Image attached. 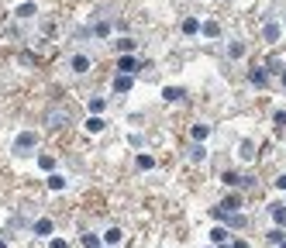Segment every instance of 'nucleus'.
Returning <instances> with one entry per match:
<instances>
[{
    "instance_id": "nucleus-16",
    "label": "nucleus",
    "mask_w": 286,
    "mask_h": 248,
    "mask_svg": "<svg viewBox=\"0 0 286 248\" xmlns=\"http://www.w3.org/2000/svg\"><path fill=\"white\" fill-rule=\"evenodd\" d=\"M228 234H231V228L217 224V228H210V241H214V245H224V241H228Z\"/></svg>"
},
{
    "instance_id": "nucleus-4",
    "label": "nucleus",
    "mask_w": 286,
    "mask_h": 248,
    "mask_svg": "<svg viewBox=\"0 0 286 248\" xmlns=\"http://www.w3.org/2000/svg\"><path fill=\"white\" fill-rule=\"evenodd\" d=\"M221 183H224V186H252V179H248V176H242V172H234V169L221 172Z\"/></svg>"
},
{
    "instance_id": "nucleus-17",
    "label": "nucleus",
    "mask_w": 286,
    "mask_h": 248,
    "mask_svg": "<svg viewBox=\"0 0 286 248\" xmlns=\"http://www.w3.org/2000/svg\"><path fill=\"white\" fill-rule=\"evenodd\" d=\"M200 35H204V38H217V35H221V24H217V21H204V24H200Z\"/></svg>"
},
{
    "instance_id": "nucleus-30",
    "label": "nucleus",
    "mask_w": 286,
    "mask_h": 248,
    "mask_svg": "<svg viewBox=\"0 0 286 248\" xmlns=\"http://www.w3.org/2000/svg\"><path fill=\"white\" fill-rule=\"evenodd\" d=\"M272 121H276L279 128H286V111H276V114H272Z\"/></svg>"
},
{
    "instance_id": "nucleus-29",
    "label": "nucleus",
    "mask_w": 286,
    "mask_h": 248,
    "mask_svg": "<svg viewBox=\"0 0 286 248\" xmlns=\"http://www.w3.org/2000/svg\"><path fill=\"white\" fill-rule=\"evenodd\" d=\"M93 35L97 38H107L111 35V24H93Z\"/></svg>"
},
{
    "instance_id": "nucleus-31",
    "label": "nucleus",
    "mask_w": 286,
    "mask_h": 248,
    "mask_svg": "<svg viewBox=\"0 0 286 248\" xmlns=\"http://www.w3.org/2000/svg\"><path fill=\"white\" fill-rule=\"evenodd\" d=\"M49 248H69V241H66V238H52V241H49Z\"/></svg>"
},
{
    "instance_id": "nucleus-23",
    "label": "nucleus",
    "mask_w": 286,
    "mask_h": 248,
    "mask_svg": "<svg viewBox=\"0 0 286 248\" xmlns=\"http://www.w3.org/2000/svg\"><path fill=\"white\" fill-rule=\"evenodd\" d=\"M200 31V21L197 18H183V35H197Z\"/></svg>"
},
{
    "instance_id": "nucleus-14",
    "label": "nucleus",
    "mask_w": 286,
    "mask_h": 248,
    "mask_svg": "<svg viewBox=\"0 0 286 248\" xmlns=\"http://www.w3.org/2000/svg\"><path fill=\"white\" fill-rule=\"evenodd\" d=\"M190 138H193V141H200V145H204V141H207V138H210V124H193V128H190Z\"/></svg>"
},
{
    "instance_id": "nucleus-37",
    "label": "nucleus",
    "mask_w": 286,
    "mask_h": 248,
    "mask_svg": "<svg viewBox=\"0 0 286 248\" xmlns=\"http://www.w3.org/2000/svg\"><path fill=\"white\" fill-rule=\"evenodd\" d=\"M279 248H286V241H283V245H279Z\"/></svg>"
},
{
    "instance_id": "nucleus-25",
    "label": "nucleus",
    "mask_w": 286,
    "mask_h": 248,
    "mask_svg": "<svg viewBox=\"0 0 286 248\" xmlns=\"http://www.w3.org/2000/svg\"><path fill=\"white\" fill-rule=\"evenodd\" d=\"M38 169H45V172H56V159H52V155H38Z\"/></svg>"
},
{
    "instance_id": "nucleus-15",
    "label": "nucleus",
    "mask_w": 286,
    "mask_h": 248,
    "mask_svg": "<svg viewBox=\"0 0 286 248\" xmlns=\"http://www.w3.org/2000/svg\"><path fill=\"white\" fill-rule=\"evenodd\" d=\"M131 86H134V76H121V73L114 76V93H128Z\"/></svg>"
},
{
    "instance_id": "nucleus-7",
    "label": "nucleus",
    "mask_w": 286,
    "mask_h": 248,
    "mask_svg": "<svg viewBox=\"0 0 286 248\" xmlns=\"http://www.w3.org/2000/svg\"><path fill=\"white\" fill-rule=\"evenodd\" d=\"M45 183H49V190H52V193H62L66 186H69V179H66L62 172H49V179H45Z\"/></svg>"
},
{
    "instance_id": "nucleus-26",
    "label": "nucleus",
    "mask_w": 286,
    "mask_h": 248,
    "mask_svg": "<svg viewBox=\"0 0 286 248\" xmlns=\"http://www.w3.org/2000/svg\"><path fill=\"white\" fill-rule=\"evenodd\" d=\"M266 241H269V245H283V228H272L266 234Z\"/></svg>"
},
{
    "instance_id": "nucleus-5",
    "label": "nucleus",
    "mask_w": 286,
    "mask_h": 248,
    "mask_svg": "<svg viewBox=\"0 0 286 248\" xmlns=\"http://www.w3.org/2000/svg\"><path fill=\"white\" fill-rule=\"evenodd\" d=\"M35 14H38V4H31V0H28V4H18V7H14V18H18V21H31Z\"/></svg>"
},
{
    "instance_id": "nucleus-20",
    "label": "nucleus",
    "mask_w": 286,
    "mask_h": 248,
    "mask_svg": "<svg viewBox=\"0 0 286 248\" xmlns=\"http://www.w3.org/2000/svg\"><path fill=\"white\" fill-rule=\"evenodd\" d=\"M121 238H124V231H121V228H107V231H104V245H117Z\"/></svg>"
},
{
    "instance_id": "nucleus-6",
    "label": "nucleus",
    "mask_w": 286,
    "mask_h": 248,
    "mask_svg": "<svg viewBox=\"0 0 286 248\" xmlns=\"http://www.w3.org/2000/svg\"><path fill=\"white\" fill-rule=\"evenodd\" d=\"M31 231H35L38 238H49V234L56 231V224H52V217H38V221L31 224Z\"/></svg>"
},
{
    "instance_id": "nucleus-22",
    "label": "nucleus",
    "mask_w": 286,
    "mask_h": 248,
    "mask_svg": "<svg viewBox=\"0 0 286 248\" xmlns=\"http://www.w3.org/2000/svg\"><path fill=\"white\" fill-rule=\"evenodd\" d=\"M190 159H193V162H204V159H207V148H204L200 141H193V148H190Z\"/></svg>"
},
{
    "instance_id": "nucleus-12",
    "label": "nucleus",
    "mask_w": 286,
    "mask_h": 248,
    "mask_svg": "<svg viewBox=\"0 0 286 248\" xmlns=\"http://www.w3.org/2000/svg\"><path fill=\"white\" fill-rule=\"evenodd\" d=\"M221 207L228 210V214H238V210H242V193H231V196H224V200H221Z\"/></svg>"
},
{
    "instance_id": "nucleus-10",
    "label": "nucleus",
    "mask_w": 286,
    "mask_h": 248,
    "mask_svg": "<svg viewBox=\"0 0 286 248\" xmlns=\"http://www.w3.org/2000/svg\"><path fill=\"white\" fill-rule=\"evenodd\" d=\"M134 169H141V172L155 169V159H152L149 152H138V155H134Z\"/></svg>"
},
{
    "instance_id": "nucleus-27",
    "label": "nucleus",
    "mask_w": 286,
    "mask_h": 248,
    "mask_svg": "<svg viewBox=\"0 0 286 248\" xmlns=\"http://www.w3.org/2000/svg\"><path fill=\"white\" fill-rule=\"evenodd\" d=\"M79 241H83V245H86V248H97V245H100V238H97L93 231H86V234H83Z\"/></svg>"
},
{
    "instance_id": "nucleus-35",
    "label": "nucleus",
    "mask_w": 286,
    "mask_h": 248,
    "mask_svg": "<svg viewBox=\"0 0 286 248\" xmlns=\"http://www.w3.org/2000/svg\"><path fill=\"white\" fill-rule=\"evenodd\" d=\"M0 248H7V245H4V241H0Z\"/></svg>"
},
{
    "instance_id": "nucleus-8",
    "label": "nucleus",
    "mask_w": 286,
    "mask_h": 248,
    "mask_svg": "<svg viewBox=\"0 0 286 248\" xmlns=\"http://www.w3.org/2000/svg\"><path fill=\"white\" fill-rule=\"evenodd\" d=\"M83 128H86V131H90V134H100V131H104V128H107V121H104V117H100V114H90V117H86V121H83Z\"/></svg>"
},
{
    "instance_id": "nucleus-24",
    "label": "nucleus",
    "mask_w": 286,
    "mask_h": 248,
    "mask_svg": "<svg viewBox=\"0 0 286 248\" xmlns=\"http://www.w3.org/2000/svg\"><path fill=\"white\" fill-rule=\"evenodd\" d=\"M245 56V45L242 41H228V59H242Z\"/></svg>"
},
{
    "instance_id": "nucleus-3",
    "label": "nucleus",
    "mask_w": 286,
    "mask_h": 248,
    "mask_svg": "<svg viewBox=\"0 0 286 248\" xmlns=\"http://www.w3.org/2000/svg\"><path fill=\"white\" fill-rule=\"evenodd\" d=\"M138 69H141V62L134 56H117V73H121V76H134Z\"/></svg>"
},
{
    "instance_id": "nucleus-1",
    "label": "nucleus",
    "mask_w": 286,
    "mask_h": 248,
    "mask_svg": "<svg viewBox=\"0 0 286 248\" xmlns=\"http://www.w3.org/2000/svg\"><path fill=\"white\" fill-rule=\"evenodd\" d=\"M38 145H41L38 131H21V134H14V141H11V152L14 155H31V152H38Z\"/></svg>"
},
{
    "instance_id": "nucleus-19",
    "label": "nucleus",
    "mask_w": 286,
    "mask_h": 248,
    "mask_svg": "<svg viewBox=\"0 0 286 248\" xmlns=\"http://www.w3.org/2000/svg\"><path fill=\"white\" fill-rule=\"evenodd\" d=\"M279 31H283V28H279L276 21H269L266 28H262V38H266V41H276V38H279Z\"/></svg>"
},
{
    "instance_id": "nucleus-18",
    "label": "nucleus",
    "mask_w": 286,
    "mask_h": 248,
    "mask_svg": "<svg viewBox=\"0 0 286 248\" xmlns=\"http://www.w3.org/2000/svg\"><path fill=\"white\" fill-rule=\"evenodd\" d=\"M272 221L276 228H286V204H272Z\"/></svg>"
},
{
    "instance_id": "nucleus-33",
    "label": "nucleus",
    "mask_w": 286,
    "mask_h": 248,
    "mask_svg": "<svg viewBox=\"0 0 286 248\" xmlns=\"http://www.w3.org/2000/svg\"><path fill=\"white\" fill-rule=\"evenodd\" d=\"M214 248H231V245H214Z\"/></svg>"
},
{
    "instance_id": "nucleus-11",
    "label": "nucleus",
    "mask_w": 286,
    "mask_h": 248,
    "mask_svg": "<svg viewBox=\"0 0 286 248\" xmlns=\"http://www.w3.org/2000/svg\"><path fill=\"white\" fill-rule=\"evenodd\" d=\"M248 83H252V86H269V73L259 66V69H252V73H248Z\"/></svg>"
},
{
    "instance_id": "nucleus-38",
    "label": "nucleus",
    "mask_w": 286,
    "mask_h": 248,
    "mask_svg": "<svg viewBox=\"0 0 286 248\" xmlns=\"http://www.w3.org/2000/svg\"><path fill=\"white\" fill-rule=\"evenodd\" d=\"M283 28H286V18H283Z\"/></svg>"
},
{
    "instance_id": "nucleus-21",
    "label": "nucleus",
    "mask_w": 286,
    "mask_h": 248,
    "mask_svg": "<svg viewBox=\"0 0 286 248\" xmlns=\"http://www.w3.org/2000/svg\"><path fill=\"white\" fill-rule=\"evenodd\" d=\"M86 107H90V114H104V111H107V100H104V96H90Z\"/></svg>"
},
{
    "instance_id": "nucleus-32",
    "label": "nucleus",
    "mask_w": 286,
    "mask_h": 248,
    "mask_svg": "<svg viewBox=\"0 0 286 248\" xmlns=\"http://www.w3.org/2000/svg\"><path fill=\"white\" fill-rule=\"evenodd\" d=\"M276 186H279V190H286V176H279V179H276Z\"/></svg>"
},
{
    "instance_id": "nucleus-13",
    "label": "nucleus",
    "mask_w": 286,
    "mask_h": 248,
    "mask_svg": "<svg viewBox=\"0 0 286 248\" xmlns=\"http://www.w3.org/2000/svg\"><path fill=\"white\" fill-rule=\"evenodd\" d=\"M183 96H186V90H183V86H162V100H169V104L183 100Z\"/></svg>"
},
{
    "instance_id": "nucleus-34",
    "label": "nucleus",
    "mask_w": 286,
    "mask_h": 248,
    "mask_svg": "<svg viewBox=\"0 0 286 248\" xmlns=\"http://www.w3.org/2000/svg\"><path fill=\"white\" fill-rule=\"evenodd\" d=\"M283 86H286V73H283Z\"/></svg>"
},
{
    "instance_id": "nucleus-36",
    "label": "nucleus",
    "mask_w": 286,
    "mask_h": 248,
    "mask_svg": "<svg viewBox=\"0 0 286 248\" xmlns=\"http://www.w3.org/2000/svg\"><path fill=\"white\" fill-rule=\"evenodd\" d=\"M97 248H107V245H97Z\"/></svg>"
},
{
    "instance_id": "nucleus-2",
    "label": "nucleus",
    "mask_w": 286,
    "mask_h": 248,
    "mask_svg": "<svg viewBox=\"0 0 286 248\" xmlns=\"http://www.w3.org/2000/svg\"><path fill=\"white\" fill-rule=\"evenodd\" d=\"M69 69H73L76 76H86V73L93 69V59L86 56V52H73V56H69Z\"/></svg>"
},
{
    "instance_id": "nucleus-9",
    "label": "nucleus",
    "mask_w": 286,
    "mask_h": 248,
    "mask_svg": "<svg viewBox=\"0 0 286 248\" xmlns=\"http://www.w3.org/2000/svg\"><path fill=\"white\" fill-rule=\"evenodd\" d=\"M111 45H114L121 56H134V48H138V41L134 38H117V41H111Z\"/></svg>"
},
{
    "instance_id": "nucleus-28",
    "label": "nucleus",
    "mask_w": 286,
    "mask_h": 248,
    "mask_svg": "<svg viewBox=\"0 0 286 248\" xmlns=\"http://www.w3.org/2000/svg\"><path fill=\"white\" fill-rule=\"evenodd\" d=\"M242 159H255V145L252 141H242Z\"/></svg>"
}]
</instances>
